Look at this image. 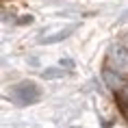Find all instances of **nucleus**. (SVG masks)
Returning <instances> with one entry per match:
<instances>
[{
  "label": "nucleus",
  "instance_id": "obj_1",
  "mask_svg": "<svg viewBox=\"0 0 128 128\" xmlns=\"http://www.w3.org/2000/svg\"><path fill=\"white\" fill-rule=\"evenodd\" d=\"M9 98H11L15 104H20V106L35 104V102H39V98H41V89L37 87L33 80H22V82H18V85L11 87Z\"/></svg>",
  "mask_w": 128,
  "mask_h": 128
},
{
  "label": "nucleus",
  "instance_id": "obj_2",
  "mask_svg": "<svg viewBox=\"0 0 128 128\" xmlns=\"http://www.w3.org/2000/svg\"><path fill=\"white\" fill-rule=\"evenodd\" d=\"M106 56H108V63L115 70H126L128 68V46H124V44H113L108 48Z\"/></svg>",
  "mask_w": 128,
  "mask_h": 128
},
{
  "label": "nucleus",
  "instance_id": "obj_3",
  "mask_svg": "<svg viewBox=\"0 0 128 128\" xmlns=\"http://www.w3.org/2000/svg\"><path fill=\"white\" fill-rule=\"evenodd\" d=\"M102 80H104V85H106L111 91H115V94H120L122 89L128 85V82L124 80V76L120 74V70H115V68H104L102 70Z\"/></svg>",
  "mask_w": 128,
  "mask_h": 128
},
{
  "label": "nucleus",
  "instance_id": "obj_4",
  "mask_svg": "<svg viewBox=\"0 0 128 128\" xmlns=\"http://www.w3.org/2000/svg\"><path fill=\"white\" fill-rule=\"evenodd\" d=\"M117 106H120L122 115L128 120V98H126L124 94H117Z\"/></svg>",
  "mask_w": 128,
  "mask_h": 128
},
{
  "label": "nucleus",
  "instance_id": "obj_5",
  "mask_svg": "<svg viewBox=\"0 0 128 128\" xmlns=\"http://www.w3.org/2000/svg\"><path fill=\"white\" fill-rule=\"evenodd\" d=\"M124 96H126V98H128V85H126V87H124Z\"/></svg>",
  "mask_w": 128,
  "mask_h": 128
},
{
  "label": "nucleus",
  "instance_id": "obj_6",
  "mask_svg": "<svg viewBox=\"0 0 128 128\" xmlns=\"http://www.w3.org/2000/svg\"><path fill=\"white\" fill-rule=\"evenodd\" d=\"M126 44H128V35H126Z\"/></svg>",
  "mask_w": 128,
  "mask_h": 128
}]
</instances>
